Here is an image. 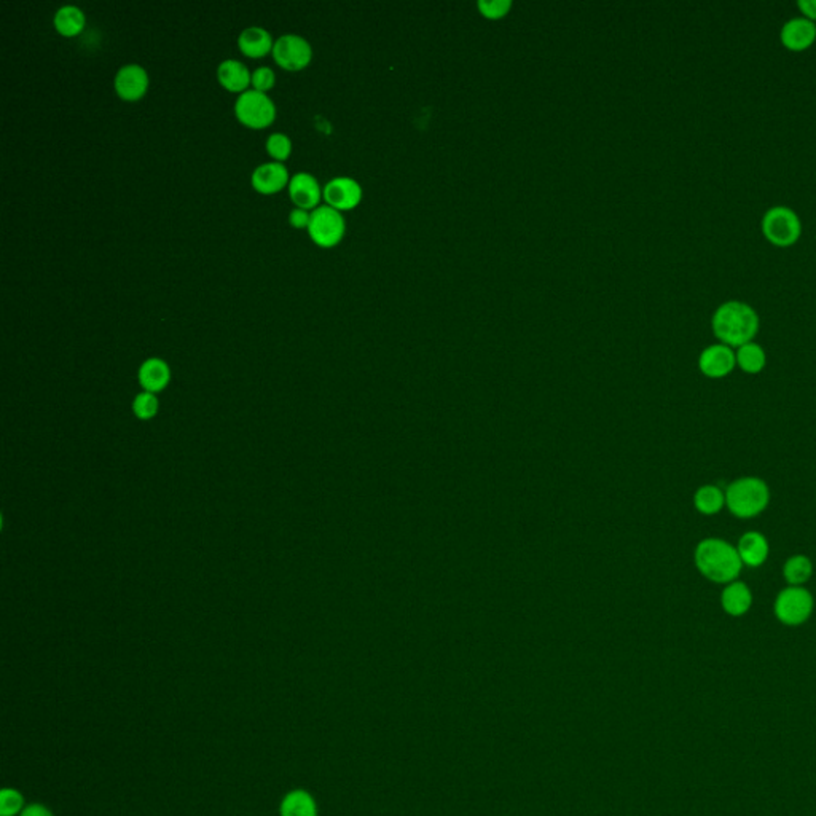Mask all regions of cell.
<instances>
[{
	"instance_id": "1",
	"label": "cell",
	"mask_w": 816,
	"mask_h": 816,
	"mask_svg": "<svg viewBox=\"0 0 816 816\" xmlns=\"http://www.w3.org/2000/svg\"><path fill=\"white\" fill-rule=\"evenodd\" d=\"M759 314L749 303L729 300L721 303L713 313V334L719 343L737 349L741 345L754 342L759 332Z\"/></svg>"
},
{
	"instance_id": "2",
	"label": "cell",
	"mask_w": 816,
	"mask_h": 816,
	"mask_svg": "<svg viewBox=\"0 0 816 816\" xmlns=\"http://www.w3.org/2000/svg\"><path fill=\"white\" fill-rule=\"evenodd\" d=\"M694 561L704 578L722 586L739 579L743 569L737 547L719 537L700 541L694 551Z\"/></svg>"
},
{
	"instance_id": "3",
	"label": "cell",
	"mask_w": 816,
	"mask_h": 816,
	"mask_svg": "<svg viewBox=\"0 0 816 816\" xmlns=\"http://www.w3.org/2000/svg\"><path fill=\"white\" fill-rule=\"evenodd\" d=\"M724 491L727 509L740 520L760 516L770 504V489L759 477H740Z\"/></svg>"
},
{
	"instance_id": "4",
	"label": "cell",
	"mask_w": 816,
	"mask_h": 816,
	"mask_svg": "<svg viewBox=\"0 0 816 816\" xmlns=\"http://www.w3.org/2000/svg\"><path fill=\"white\" fill-rule=\"evenodd\" d=\"M760 230L770 245L791 247L803 235V222L794 210L776 204L766 211L760 220Z\"/></svg>"
},
{
	"instance_id": "5",
	"label": "cell",
	"mask_w": 816,
	"mask_h": 816,
	"mask_svg": "<svg viewBox=\"0 0 816 816\" xmlns=\"http://www.w3.org/2000/svg\"><path fill=\"white\" fill-rule=\"evenodd\" d=\"M815 600L809 588L788 586L775 600V617L788 627H799L813 614Z\"/></svg>"
},
{
	"instance_id": "6",
	"label": "cell",
	"mask_w": 816,
	"mask_h": 816,
	"mask_svg": "<svg viewBox=\"0 0 816 816\" xmlns=\"http://www.w3.org/2000/svg\"><path fill=\"white\" fill-rule=\"evenodd\" d=\"M345 227L346 224L340 211L324 204L314 208L313 212L309 214L308 233L316 245L332 247L340 243L345 235Z\"/></svg>"
},
{
	"instance_id": "7",
	"label": "cell",
	"mask_w": 816,
	"mask_h": 816,
	"mask_svg": "<svg viewBox=\"0 0 816 816\" xmlns=\"http://www.w3.org/2000/svg\"><path fill=\"white\" fill-rule=\"evenodd\" d=\"M235 112L246 126L265 128L274 120L276 107L266 93L247 90L238 96Z\"/></svg>"
},
{
	"instance_id": "8",
	"label": "cell",
	"mask_w": 816,
	"mask_h": 816,
	"mask_svg": "<svg viewBox=\"0 0 816 816\" xmlns=\"http://www.w3.org/2000/svg\"><path fill=\"white\" fill-rule=\"evenodd\" d=\"M313 49L301 35L284 34L273 45V58L281 67L287 70L303 69L309 64Z\"/></svg>"
},
{
	"instance_id": "9",
	"label": "cell",
	"mask_w": 816,
	"mask_h": 816,
	"mask_svg": "<svg viewBox=\"0 0 816 816\" xmlns=\"http://www.w3.org/2000/svg\"><path fill=\"white\" fill-rule=\"evenodd\" d=\"M737 367L735 349L727 346L724 343L710 345L700 353L698 356V369L704 377L712 380H721L732 373Z\"/></svg>"
},
{
	"instance_id": "10",
	"label": "cell",
	"mask_w": 816,
	"mask_h": 816,
	"mask_svg": "<svg viewBox=\"0 0 816 816\" xmlns=\"http://www.w3.org/2000/svg\"><path fill=\"white\" fill-rule=\"evenodd\" d=\"M328 206L338 211L353 210L363 200V187L353 177H334L322 190Z\"/></svg>"
},
{
	"instance_id": "11",
	"label": "cell",
	"mask_w": 816,
	"mask_h": 816,
	"mask_svg": "<svg viewBox=\"0 0 816 816\" xmlns=\"http://www.w3.org/2000/svg\"><path fill=\"white\" fill-rule=\"evenodd\" d=\"M780 40L791 51L810 49L816 40V22L805 16L791 18L782 26Z\"/></svg>"
},
{
	"instance_id": "12",
	"label": "cell",
	"mask_w": 816,
	"mask_h": 816,
	"mask_svg": "<svg viewBox=\"0 0 816 816\" xmlns=\"http://www.w3.org/2000/svg\"><path fill=\"white\" fill-rule=\"evenodd\" d=\"M148 88L147 70L139 64H125L115 76V91L126 101H136L146 94Z\"/></svg>"
},
{
	"instance_id": "13",
	"label": "cell",
	"mask_w": 816,
	"mask_h": 816,
	"mask_svg": "<svg viewBox=\"0 0 816 816\" xmlns=\"http://www.w3.org/2000/svg\"><path fill=\"white\" fill-rule=\"evenodd\" d=\"M289 195L297 208L311 210L321 200L322 190L318 179L309 173H297L289 181Z\"/></svg>"
},
{
	"instance_id": "14",
	"label": "cell",
	"mask_w": 816,
	"mask_h": 816,
	"mask_svg": "<svg viewBox=\"0 0 816 816\" xmlns=\"http://www.w3.org/2000/svg\"><path fill=\"white\" fill-rule=\"evenodd\" d=\"M735 547H737L743 566H749V568H759L764 565L770 553L767 537L759 531H748L740 537L739 544Z\"/></svg>"
},
{
	"instance_id": "15",
	"label": "cell",
	"mask_w": 816,
	"mask_h": 816,
	"mask_svg": "<svg viewBox=\"0 0 816 816\" xmlns=\"http://www.w3.org/2000/svg\"><path fill=\"white\" fill-rule=\"evenodd\" d=\"M289 181V171L280 161L264 163L252 173V185L260 193H276Z\"/></svg>"
},
{
	"instance_id": "16",
	"label": "cell",
	"mask_w": 816,
	"mask_h": 816,
	"mask_svg": "<svg viewBox=\"0 0 816 816\" xmlns=\"http://www.w3.org/2000/svg\"><path fill=\"white\" fill-rule=\"evenodd\" d=\"M721 606L726 614L732 615V617H741V615L747 614L753 606L751 588L741 580H733L731 584H727L721 593Z\"/></svg>"
},
{
	"instance_id": "17",
	"label": "cell",
	"mask_w": 816,
	"mask_h": 816,
	"mask_svg": "<svg viewBox=\"0 0 816 816\" xmlns=\"http://www.w3.org/2000/svg\"><path fill=\"white\" fill-rule=\"evenodd\" d=\"M252 74L245 64L238 59H225L217 67V78L227 90L245 93L251 84Z\"/></svg>"
},
{
	"instance_id": "18",
	"label": "cell",
	"mask_w": 816,
	"mask_h": 816,
	"mask_svg": "<svg viewBox=\"0 0 816 816\" xmlns=\"http://www.w3.org/2000/svg\"><path fill=\"white\" fill-rule=\"evenodd\" d=\"M239 49L246 57L262 58L273 49V37L266 29L260 26H249L238 37Z\"/></svg>"
},
{
	"instance_id": "19",
	"label": "cell",
	"mask_w": 816,
	"mask_h": 816,
	"mask_svg": "<svg viewBox=\"0 0 816 816\" xmlns=\"http://www.w3.org/2000/svg\"><path fill=\"white\" fill-rule=\"evenodd\" d=\"M169 377H171V372H169L168 363L158 357L147 359L146 363L140 365V384L146 388L147 392L161 391L168 384Z\"/></svg>"
},
{
	"instance_id": "20",
	"label": "cell",
	"mask_w": 816,
	"mask_h": 816,
	"mask_svg": "<svg viewBox=\"0 0 816 816\" xmlns=\"http://www.w3.org/2000/svg\"><path fill=\"white\" fill-rule=\"evenodd\" d=\"M281 816H318V805L313 795L305 789H293L281 803Z\"/></svg>"
},
{
	"instance_id": "21",
	"label": "cell",
	"mask_w": 816,
	"mask_h": 816,
	"mask_svg": "<svg viewBox=\"0 0 816 816\" xmlns=\"http://www.w3.org/2000/svg\"><path fill=\"white\" fill-rule=\"evenodd\" d=\"M737 367L748 375H758L767 365L766 349L759 343L749 342L735 349Z\"/></svg>"
},
{
	"instance_id": "22",
	"label": "cell",
	"mask_w": 816,
	"mask_h": 816,
	"mask_svg": "<svg viewBox=\"0 0 816 816\" xmlns=\"http://www.w3.org/2000/svg\"><path fill=\"white\" fill-rule=\"evenodd\" d=\"M694 506L702 516H716L726 507V491L718 485H704L694 495Z\"/></svg>"
},
{
	"instance_id": "23",
	"label": "cell",
	"mask_w": 816,
	"mask_h": 816,
	"mask_svg": "<svg viewBox=\"0 0 816 816\" xmlns=\"http://www.w3.org/2000/svg\"><path fill=\"white\" fill-rule=\"evenodd\" d=\"M813 576V563L807 555H793L783 566V578L788 586L803 587Z\"/></svg>"
},
{
	"instance_id": "24",
	"label": "cell",
	"mask_w": 816,
	"mask_h": 816,
	"mask_svg": "<svg viewBox=\"0 0 816 816\" xmlns=\"http://www.w3.org/2000/svg\"><path fill=\"white\" fill-rule=\"evenodd\" d=\"M85 13L76 5H64L55 13V26L59 34L74 37L85 28Z\"/></svg>"
},
{
	"instance_id": "25",
	"label": "cell",
	"mask_w": 816,
	"mask_h": 816,
	"mask_svg": "<svg viewBox=\"0 0 816 816\" xmlns=\"http://www.w3.org/2000/svg\"><path fill=\"white\" fill-rule=\"evenodd\" d=\"M24 809V797L18 789L4 788L0 791V816L22 815Z\"/></svg>"
},
{
	"instance_id": "26",
	"label": "cell",
	"mask_w": 816,
	"mask_h": 816,
	"mask_svg": "<svg viewBox=\"0 0 816 816\" xmlns=\"http://www.w3.org/2000/svg\"><path fill=\"white\" fill-rule=\"evenodd\" d=\"M292 148V142L284 133H273L266 140V150L276 160H286Z\"/></svg>"
},
{
	"instance_id": "27",
	"label": "cell",
	"mask_w": 816,
	"mask_h": 816,
	"mask_svg": "<svg viewBox=\"0 0 816 816\" xmlns=\"http://www.w3.org/2000/svg\"><path fill=\"white\" fill-rule=\"evenodd\" d=\"M477 7L481 14L489 20H499L509 13L512 2L510 0H479Z\"/></svg>"
},
{
	"instance_id": "28",
	"label": "cell",
	"mask_w": 816,
	"mask_h": 816,
	"mask_svg": "<svg viewBox=\"0 0 816 816\" xmlns=\"http://www.w3.org/2000/svg\"><path fill=\"white\" fill-rule=\"evenodd\" d=\"M158 412V400L152 392H144L139 394L134 400V413L140 419H148L155 417Z\"/></svg>"
},
{
	"instance_id": "29",
	"label": "cell",
	"mask_w": 816,
	"mask_h": 816,
	"mask_svg": "<svg viewBox=\"0 0 816 816\" xmlns=\"http://www.w3.org/2000/svg\"><path fill=\"white\" fill-rule=\"evenodd\" d=\"M251 84L254 90L266 93V91L272 90L273 85H274V72L266 66L257 67L252 72Z\"/></svg>"
},
{
	"instance_id": "30",
	"label": "cell",
	"mask_w": 816,
	"mask_h": 816,
	"mask_svg": "<svg viewBox=\"0 0 816 816\" xmlns=\"http://www.w3.org/2000/svg\"><path fill=\"white\" fill-rule=\"evenodd\" d=\"M289 222L291 225H293L295 229H303L309 224V214H308L307 210H301V208H295V210L291 211L289 214Z\"/></svg>"
},
{
	"instance_id": "31",
	"label": "cell",
	"mask_w": 816,
	"mask_h": 816,
	"mask_svg": "<svg viewBox=\"0 0 816 816\" xmlns=\"http://www.w3.org/2000/svg\"><path fill=\"white\" fill-rule=\"evenodd\" d=\"M20 816H53V813L42 803H29Z\"/></svg>"
},
{
	"instance_id": "32",
	"label": "cell",
	"mask_w": 816,
	"mask_h": 816,
	"mask_svg": "<svg viewBox=\"0 0 816 816\" xmlns=\"http://www.w3.org/2000/svg\"><path fill=\"white\" fill-rule=\"evenodd\" d=\"M797 7L803 12V16L816 22V0H799Z\"/></svg>"
}]
</instances>
